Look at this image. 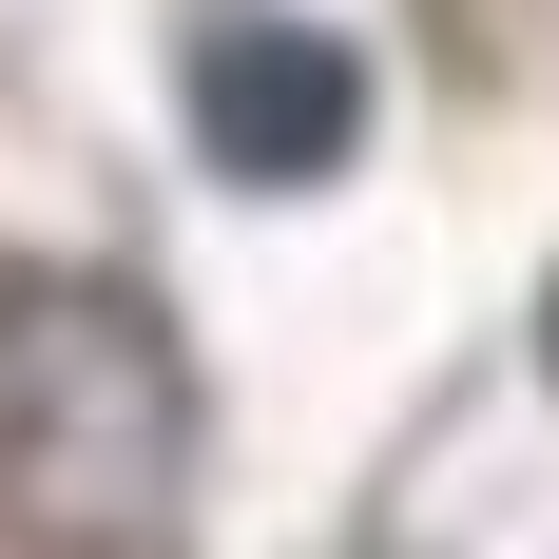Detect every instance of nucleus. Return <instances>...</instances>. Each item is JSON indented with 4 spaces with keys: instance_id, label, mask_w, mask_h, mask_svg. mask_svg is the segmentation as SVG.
I'll return each mask as SVG.
<instances>
[{
    "instance_id": "2",
    "label": "nucleus",
    "mask_w": 559,
    "mask_h": 559,
    "mask_svg": "<svg viewBox=\"0 0 559 559\" xmlns=\"http://www.w3.org/2000/svg\"><path fill=\"white\" fill-rule=\"evenodd\" d=\"M193 135H213L231 193H329L367 155V58L329 20H213L193 39Z\"/></svg>"
},
{
    "instance_id": "1",
    "label": "nucleus",
    "mask_w": 559,
    "mask_h": 559,
    "mask_svg": "<svg viewBox=\"0 0 559 559\" xmlns=\"http://www.w3.org/2000/svg\"><path fill=\"white\" fill-rule=\"evenodd\" d=\"M193 521V347L116 271H0V540L155 559Z\"/></svg>"
},
{
    "instance_id": "3",
    "label": "nucleus",
    "mask_w": 559,
    "mask_h": 559,
    "mask_svg": "<svg viewBox=\"0 0 559 559\" xmlns=\"http://www.w3.org/2000/svg\"><path fill=\"white\" fill-rule=\"evenodd\" d=\"M540 367H559V309H540Z\"/></svg>"
}]
</instances>
